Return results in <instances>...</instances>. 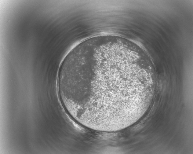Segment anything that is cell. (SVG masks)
Here are the masks:
<instances>
[{
    "instance_id": "6da1fadb",
    "label": "cell",
    "mask_w": 193,
    "mask_h": 154,
    "mask_svg": "<svg viewBox=\"0 0 193 154\" xmlns=\"http://www.w3.org/2000/svg\"><path fill=\"white\" fill-rule=\"evenodd\" d=\"M139 75L122 56L92 54L64 68L60 93L67 112L91 129L110 132L130 118L139 96Z\"/></svg>"
}]
</instances>
